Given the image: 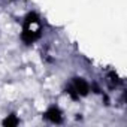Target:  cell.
I'll return each mask as SVG.
<instances>
[{"instance_id": "cell-1", "label": "cell", "mask_w": 127, "mask_h": 127, "mask_svg": "<svg viewBox=\"0 0 127 127\" xmlns=\"http://www.w3.org/2000/svg\"><path fill=\"white\" fill-rule=\"evenodd\" d=\"M72 87H73V90L76 91V94L79 97H84L90 93V84L84 78H75L73 82H72Z\"/></svg>"}, {"instance_id": "cell-2", "label": "cell", "mask_w": 127, "mask_h": 127, "mask_svg": "<svg viewBox=\"0 0 127 127\" xmlns=\"http://www.w3.org/2000/svg\"><path fill=\"white\" fill-rule=\"evenodd\" d=\"M45 118L52 124H60V123H63V112L58 106H51L45 112Z\"/></svg>"}, {"instance_id": "cell-3", "label": "cell", "mask_w": 127, "mask_h": 127, "mask_svg": "<svg viewBox=\"0 0 127 127\" xmlns=\"http://www.w3.org/2000/svg\"><path fill=\"white\" fill-rule=\"evenodd\" d=\"M39 33L37 32H34L30 26H27L26 29H24V32L21 33V40L24 42V43H27V45H30V43H33L34 40H37L39 39Z\"/></svg>"}, {"instance_id": "cell-4", "label": "cell", "mask_w": 127, "mask_h": 127, "mask_svg": "<svg viewBox=\"0 0 127 127\" xmlns=\"http://www.w3.org/2000/svg\"><path fill=\"white\" fill-rule=\"evenodd\" d=\"M3 126H8V127H15L20 124V118L15 115V114H11V115H6V118L2 121Z\"/></svg>"}, {"instance_id": "cell-5", "label": "cell", "mask_w": 127, "mask_h": 127, "mask_svg": "<svg viewBox=\"0 0 127 127\" xmlns=\"http://www.w3.org/2000/svg\"><path fill=\"white\" fill-rule=\"evenodd\" d=\"M37 20H39V15H37L36 12H29L27 17H26V26L34 24V23H37Z\"/></svg>"}]
</instances>
